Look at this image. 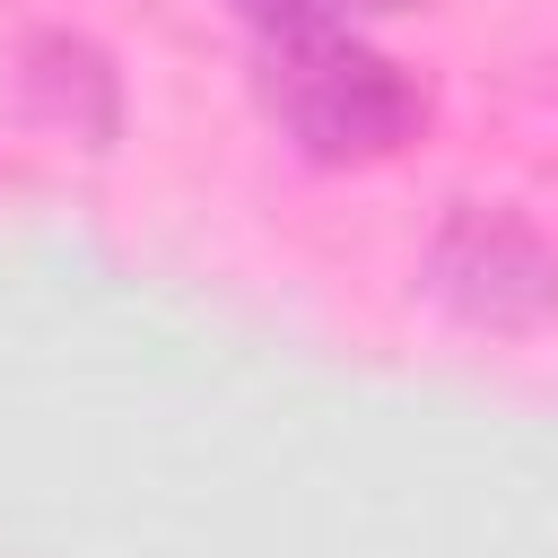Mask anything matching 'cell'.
I'll use <instances>...</instances> for the list:
<instances>
[{
    "label": "cell",
    "mask_w": 558,
    "mask_h": 558,
    "mask_svg": "<svg viewBox=\"0 0 558 558\" xmlns=\"http://www.w3.org/2000/svg\"><path fill=\"white\" fill-rule=\"evenodd\" d=\"M253 105L314 166H384L427 131V87L349 26H279L253 52Z\"/></svg>",
    "instance_id": "6da1fadb"
},
{
    "label": "cell",
    "mask_w": 558,
    "mask_h": 558,
    "mask_svg": "<svg viewBox=\"0 0 558 558\" xmlns=\"http://www.w3.org/2000/svg\"><path fill=\"white\" fill-rule=\"evenodd\" d=\"M427 288L445 314H462L480 331H532L558 314V253L532 218L462 201L427 244Z\"/></svg>",
    "instance_id": "7a4b0ae2"
},
{
    "label": "cell",
    "mask_w": 558,
    "mask_h": 558,
    "mask_svg": "<svg viewBox=\"0 0 558 558\" xmlns=\"http://www.w3.org/2000/svg\"><path fill=\"white\" fill-rule=\"evenodd\" d=\"M235 17H253V35L279 26H349L357 9H427V0H227Z\"/></svg>",
    "instance_id": "3957f363"
}]
</instances>
